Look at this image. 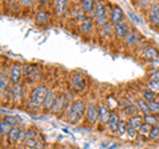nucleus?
<instances>
[{
  "label": "nucleus",
  "mask_w": 159,
  "mask_h": 149,
  "mask_svg": "<svg viewBox=\"0 0 159 149\" xmlns=\"http://www.w3.org/2000/svg\"><path fill=\"white\" fill-rule=\"evenodd\" d=\"M49 91L47 84H37L32 88V91L29 92V99H28V108L29 110H39L43 108V103L45 100V96Z\"/></svg>",
  "instance_id": "obj_1"
},
{
  "label": "nucleus",
  "mask_w": 159,
  "mask_h": 149,
  "mask_svg": "<svg viewBox=\"0 0 159 149\" xmlns=\"http://www.w3.org/2000/svg\"><path fill=\"white\" fill-rule=\"evenodd\" d=\"M86 115V104L82 100H74L66 112V120L70 124H78Z\"/></svg>",
  "instance_id": "obj_2"
},
{
  "label": "nucleus",
  "mask_w": 159,
  "mask_h": 149,
  "mask_svg": "<svg viewBox=\"0 0 159 149\" xmlns=\"http://www.w3.org/2000/svg\"><path fill=\"white\" fill-rule=\"evenodd\" d=\"M86 79H85V75L82 73H73L70 75V87L73 88L74 91L77 92H82L86 88Z\"/></svg>",
  "instance_id": "obj_3"
},
{
  "label": "nucleus",
  "mask_w": 159,
  "mask_h": 149,
  "mask_svg": "<svg viewBox=\"0 0 159 149\" xmlns=\"http://www.w3.org/2000/svg\"><path fill=\"white\" fill-rule=\"evenodd\" d=\"M24 75L29 82H37L41 78V70L34 63H27L24 65Z\"/></svg>",
  "instance_id": "obj_4"
},
{
  "label": "nucleus",
  "mask_w": 159,
  "mask_h": 149,
  "mask_svg": "<svg viewBox=\"0 0 159 149\" xmlns=\"http://www.w3.org/2000/svg\"><path fill=\"white\" fill-rule=\"evenodd\" d=\"M9 79H11L12 84H19L21 78L24 75V66H21L20 63H13L9 70Z\"/></svg>",
  "instance_id": "obj_5"
},
{
  "label": "nucleus",
  "mask_w": 159,
  "mask_h": 149,
  "mask_svg": "<svg viewBox=\"0 0 159 149\" xmlns=\"http://www.w3.org/2000/svg\"><path fill=\"white\" fill-rule=\"evenodd\" d=\"M148 23L154 28H159V3L155 2L148 9Z\"/></svg>",
  "instance_id": "obj_6"
},
{
  "label": "nucleus",
  "mask_w": 159,
  "mask_h": 149,
  "mask_svg": "<svg viewBox=\"0 0 159 149\" xmlns=\"http://www.w3.org/2000/svg\"><path fill=\"white\" fill-rule=\"evenodd\" d=\"M86 120L90 124H96L99 121V115H98V106L94 103H89L86 106Z\"/></svg>",
  "instance_id": "obj_7"
},
{
  "label": "nucleus",
  "mask_w": 159,
  "mask_h": 149,
  "mask_svg": "<svg viewBox=\"0 0 159 149\" xmlns=\"http://www.w3.org/2000/svg\"><path fill=\"white\" fill-rule=\"evenodd\" d=\"M96 27V24H94V19L88 16L84 21L80 24V32H81L82 36H90L93 33V29Z\"/></svg>",
  "instance_id": "obj_8"
},
{
  "label": "nucleus",
  "mask_w": 159,
  "mask_h": 149,
  "mask_svg": "<svg viewBox=\"0 0 159 149\" xmlns=\"http://www.w3.org/2000/svg\"><path fill=\"white\" fill-rule=\"evenodd\" d=\"M34 23L39 24V25H47V24L51 23V13L44 8L39 9L34 15Z\"/></svg>",
  "instance_id": "obj_9"
},
{
  "label": "nucleus",
  "mask_w": 159,
  "mask_h": 149,
  "mask_svg": "<svg viewBox=\"0 0 159 149\" xmlns=\"http://www.w3.org/2000/svg\"><path fill=\"white\" fill-rule=\"evenodd\" d=\"M125 15H123L122 8L119 6H113L111 9V17H110V23L113 25H117V24H121V23H125Z\"/></svg>",
  "instance_id": "obj_10"
},
{
  "label": "nucleus",
  "mask_w": 159,
  "mask_h": 149,
  "mask_svg": "<svg viewBox=\"0 0 159 149\" xmlns=\"http://www.w3.org/2000/svg\"><path fill=\"white\" fill-rule=\"evenodd\" d=\"M143 37L141 36V33H139L138 31H135V29H131V32L127 34V36L125 37V44L127 46H134V45H138L139 42H141V40Z\"/></svg>",
  "instance_id": "obj_11"
},
{
  "label": "nucleus",
  "mask_w": 159,
  "mask_h": 149,
  "mask_svg": "<svg viewBox=\"0 0 159 149\" xmlns=\"http://www.w3.org/2000/svg\"><path fill=\"white\" fill-rule=\"evenodd\" d=\"M130 32H131V29H130V27H129L126 23H121V24L114 25V34H116V37L119 38V40H122V38L125 40V37Z\"/></svg>",
  "instance_id": "obj_12"
},
{
  "label": "nucleus",
  "mask_w": 159,
  "mask_h": 149,
  "mask_svg": "<svg viewBox=\"0 0 159 149\" xmlns=\"http://www.w3.org/2000/svg\"><path fill=\"white\" fill-rule=\"evenodd\" d=\"M98 115H99V121L101 124H107L109 119H110V108H109L106 104H99L98 106Z\"/></svg>",
  "instance_id": "obj_13"
},
{
  "label": "nucleus",
  "mask_w": 159,
  "mask_h": 149,
  "mask_svg": "<svg viewBox=\"0 0 159 149\" xmlns=\"http://www.w3.org/2000/svg\"><path fill=\"white\" fill-rule=\"evenodd\" d=\"M23 95H24V92H23V86H20V83H19V84H13V86L9 88V96L13 99L15 103L19 104L20 100H21Z\"/></svg>",
  "instance_id": "obj_14"
},
{
  "label": "nucleus",
  "mask_w": 159,
  "mask_h": 149,
  "mask_svg": "<svg viewBox=\"0 0 159 149\" xmlns=\"http://www.w3.org/2000/svg\"><path fill=\"white\" fill-rule=\"evenodd\" d=\"M68 8V0H54L53 2V9L56 16H64Z\"/></svg>",
  "instance_id": "obj_15"
},
{
  "label": "nucleus",
  "mask_w": 159,
  "mask_h": 149,
  "mask_svg": "<svg viewBox=\"0 0 159 149\" xmlns=\"http://www.w3.org/2000/svg\"><path fill=\"white\" fill-rule=\"evenodd\" d=\"M57 96H58V94L56 91L49 90L48 94H47V96H45V100H44V103H43V108H44V110H45V111L51 110L52 106H53V103H54V100L57 99Z\"/></svg>",
  "instance_id": "obj_16"
},
{
  "label": "nucleus",
  "mask_w": 159,
  "mask_h": 149,
  "mask_svg": "<svg viewBox=\"0 0 159 149\" xmlns=\"http://www.w3.org/2000/svg\"><path fill=\"white\" fill-rule=\"evenodd\" d=\"M24 145H25L28 149H44V144L40 140L39 137H29L25 138L24 141Z\"/></svg>",
  "instance_id": "obj_17"
},
{
  "label": "nucleus",
  "mask_w": 159,
  "mask_h": 149,
  "mask_svg": "<svg viewBox=\"0 0 159 149\" xmlns=\"http://www.w3.org/2000/svg\"><path fill=\"white\" fill-rule=\"evenodd\" d=\"M20 133H21V128H20L19 126H13V127L11 128V131L8 132V135H7L8 141L11 143V144H16V143H19Z\"/></svg>",
  "instance_id": "obj_18"
},
{
  "label": "nucleus",
  "mask_w": 159,
  "mask_h": 149,
  "mask_svg": "<svg viewBox=\"0 0 159 149\" xmlns=\"http://www.w3.org/2000/svg\"><path fill=\"white\" fill-rule=\"evenodd\" d=\"M142 57L145 58V59H148V61H151V59L159 57V52H158L157 48H154V46H147V48H145V49L142 50Z\"/></svg>",
  "instance_id": "obj_19"
},
{
  "label": "nucleus",
  "mask_w": 159,
  "mask_h": 149,
  "mask_svg": "<svg viewBox=\"0 0 159 149\" xmlns=\"http://www.w3.org/2000/svg\"><path fill=\"white\" fill-rule=\"evenodd\" d=\"M96 2H97V0H81V7H82V9L90 17H92V15H93L94 7H96Z\"/></svg>",
  "instance_id": "obj_20"
},
{
  "label": "nucleus",
  "mask_w": 159,
  "mask_h": 149,
  "mask_svg": "<svg viewBox=\"0 0 159 149\" xmlns=\"http://www.w3.org/2000/svg\"><path fill=\"white\" fill-rule=\"evenodd\" d=\"M135 104H137L139 112H142L143 115H148V113H151L150 112V106H148V102H146L143 98H138Z\"/></svg>",
  "instance_id": "obj_21"
},
{
  "label": "nucleus",
  "mask_w": 159,
  "mask_h": 149,
  "mask_svg": "<svg viewBox=\"0 0 159 149\" xmlns=\"http://www.w3.org/2000/svg\"><path fill=\"white\" fill-rule=\"evenodd\" d=\"M113 33H114V25L111 23L106 24L103 28L99 29V36L103 37V38H107V40H110L113 37Z\"/></svg>",
  "instance_id": "obj_22"
},
{
  "label": "nucleus",
  "mask_w": 159,
  "mask_h": 149,
  "mask_svg": "<svg viewBox=\"0 0 159 149\" xmlns=\"http://www.w3.org/2000/svg\"><path fill=\"white\" fill-rule=\"evenodd\" d=\"M119 116H118V113L116 111H113L111 112V115H110V119H109V123H107V126L109 128H110V131L111 132H116L118 130V124H119Z\"/></svg>",
  "instance_id": "obj_23"
},
{
  "label": "nucleus",
  "mask_w": 159,
  "mask_h": 149,
  "mask_svg": "<svg viewBox=\"0 0 159 149\" xmlns=\"http://www.w3.org/2000/svg\"><path fill=\"white\" fill-rule=\"evenodd\" d=\"M9 81H11V79H9V74H7L4 70H2V73H0V91L2 92H4V90L8 88Z\"/></svg>",
  "instance_id": "obj_24"
},
{
  "label": "nucleus",
  "mask_w": 159,
  "mask_h": 149,
  "mask_svg": "<svg viewBox=\"0 0 159 149\" xmlns=\"http://www.w3.org/2000/svg\"><path fill=\"white\" fill-rule=\"evenodd\" d=\"M127 124L133 128H135V130H139V127L143 124V117L139 116V115H135V116H131L130 119H129Z\"/></svg>",
  "instance_id": "obj_25"
},
{
  "label": "nucleus",
  "mask_w": 159,
  "mask_h": 149,
  "mask_svg": "<svg viewBox=\"0 0 159 149\" xmlns=\"http://www.w3.org/2000/svg\"><path fill=\"white\" fill-rule=\"evenodd\" d=\"M123 112L126 113L127 116H135L137 113L139 112V110H138V107H137V104H133V103H129V104H126L125 107H123Z\"/></svg>",
  "instance_id": "obj_26"
},
{
  "label": "nucleus",
  "mask_w": 159,
  "mask_h": 149,
  "mask_svg": "<svg viewBox=\"0 0 159 149\" xmlns=\"http://www.w3.org/2000/svg\"><path fill=\"white\" fill-rule=\"evenodd\" d=\"M142 96H143V99H145L146 102H148V103L157 100V94L154 92V91H151V90H148V88H146V90L142 91Z\"/></svg>",
  "instance_id": "obj_27"
},
{
  "label": "nucleus",
  "mask_w": 159,
  "mask_h": 149,
  "mask_svg": "<svg viewBox=\"0 0 159 149\" xmlns=\"http://www.w3.org/2000/svg\"><path fill=\"white\" fill-rule=\"evenodd\" d=\"M0 132H2V137H4L6 135H8V132L11 131V128L13 127L12 124H9L6 119H2V123H0Z\"/></svg>",
  "instance_id": "obj_28"
},
{
  "label": "nucleus",
  "mask_w": 159,
  "mask_h": 149,
  "mask_svg": "<svg viewBox=\"0 0 159 149\" xmlns=\"http://www.w3.org/2000/svg\"><path fill=\"white\" fill-rule=\"evenodd\" d=\"M154 3H155L154 0H138V7L143 11H148Z\"/></svg>",
  "instance_id": "obj_29"
},
{
  "label": "nucleus",
  "mask_w": 159,
  "mask_h": 149,
  "mask_svg": "<svg viewBox=\"0 0 159 149\" xmlns=\"http://www.w3.org/2000/svg\"><path fill=\"white\" fill-rule=\"evenodd\" d=\"M151 128H152V127L150 126V124H147V123L143 121V124H142L141 127H139L138 132H139V135H141V136H148V135H150Z\"/></svg>",
  "instance_id": "obj_30"
},
{
  "label": "nucleus",
  "mask_w": 159,
  "mask_h": 149,
  "mask_svg": "<svg viewBox=\"0 0 159 149\" xmlns=\"http://www.w3.org/2000/svg\"><path fill=\"white\" fill-rule=\"evenodd\" d=\"M127 16H129V19L133 21V24L134 25H139V24H142V19L138 16V15L135 13V12H133V11H129L127 12Z\"/></svg>",
  "instance_id": "obj_31"
},
{
  "label": "nucleus",
  "mask_w": 159,
  "mask_h": 149,
  "mask_svg": "<svg viewBox=\"0 0 159 149\" xmlns=\"http://www.w3.org/2000/svg\"><path fill=\"white\" fill-rule=\"evenodd\" d=\"M127 128H129L127 121L121 120V121H119V124H118V130H117V132H118L121 136H123L125 133H127Z\"/></svg>",
  "instance_id": "obj_32"
},
{
  "label": "nucleus",
  "mask_w": 159,
  "mask_h": 149,
  "mask_svg": "<svg viewBox=\"0 0 159 149\" xmlns=\"http://www.w3.org/2000/svg\"><path fill=\"white\" fill-rule=\"evenodd\" d=\"M143 120H145V123L150 124L151 127H155L157 123H158V120H157V117H155V115H154V113H148V115H145Z\"/></svg>",
  "instance_id": "obj_33"
},
{
  "label": "nucleus",
  "mask_w": 159,
  "mask_h": 149,
  "mask_svg": "<svg viewBox=\"0 0 159 149\" xmlns=\"http://www.w3.org/2000/svg\"><path fill=\"white\" fill-rule=\"evenodd\" d=\"M147 88H148V90H151V91H154L155 94L159 92V82H157V81H148Z\"/></svg>",
  "instance_id": "obj_34"
},
{
  "label": "nucleus",
  "mask_w": 159,
  "mask_h": 149,
  "mask_svg": "<svg viewBox=\"0 0 159 149\" xmlns=\"http://www.w3.org/2000/svg\"><path fill=\"white\" fill-rule=\"evenodd\" d=\"M148 106H150V112L151 113H159V102L158 100H154L151 103H148Z\"/></svg>",
  "instance_id": "obj_35"
},
{
  "label": "nucleus",
  "mask_w": 159,
  "mask_h": 149,
  "mask_svg": "<svg viewBox=\"0 0 159 149\" xmlns=\"http://www.w3.org/2000/svg\"><path fill=\"white\" fill-rule=\"evenodd\" d=\"M148 137H150L151 140H155V138L159 137V127H158V126H155V127H152V128H151Z\"/></svg>",
  "instance_id": "obj_36"
},
{
  "label": "nucleus",
  "mask_w": 159,
  "mask_h": 149,
  "mask_svg": "<svg viewBox=\"0 0 159 149\" xmlns=\"http://www.w3.org/2000/svg\"><path fill=\"white\" fill-rule=\"evenodd\" d=\"M138 130H135V128H133V127H130L129 126V128H127V135L130 136V138H135L137 136H138Z\"/></svg>",
  "instance_id": "obj_37"
},
{
  "label": "nucleus",
  "mask_w": 159,
  "mask_h": 149,
  "mask_svg": "<svg viewBox=\"0 0 159 149\" xmlns=\"http://www.w3.org/2000/svg\"><path fill=\"white\" fill-rule=\"evenodd\" d=\"M150 67L154 69V70H159V57L151 59L150 61Z\"/></svg>",
  "instance_id": "obj_38"
},
{
  "label": "nucleus",
  "mask_w": 159,
  "mask_h": 149,
  "mask_svg": "<svg viewBox=\"0 0 159 149\" xmlns=\"http://www.w3.org/2000/svg\"><path fill=\"white\" fill-rule=\"evenodd\" d=\"M150 81H157L159 82V70H154L150 74Z\"/></svg>",
  "instance_id": "obj_39"
},
{
  "label": "nucleus",
  "mask_w": 159,
  "mask_h": 149,
  "mask_svg": "<svg viewBox=\"0 0 159 149\" xmlns=\"http://www.w3.org/2000/svg\"><path fill=\"white\" fill-rule=\"evenodd\" d=\"M34 3V0H19V4H21L23 7H31Z\"/></svg>",
  "instance_id": "obj_40"
},
{
  "label": "nucleus",
  "mask_w": 159,
  "mask_h": 149,
  "mask_svg": "<svg viewBox=\"0 0 159 149\" xmlns=\"http://www.w3.org/2000/svg\"><path fill=\"white\" fill-rule=\"evenodd\" d=\"M49 2H51V0H34V3H36L39 7H45L49 4Z\"/></svg>",
  "instance_id": "obj_41"
},
{
  "label": "nucleus",
  "mask_w": 159,
  "mask_h": 149,
  "mask_svg": "<svg viewBox=\"0 0 159 149\" xmlns=\"http://www.w3.org/2000/svg\"><path fill=\"white\" fill-rule=\"evenodd\" d=\"M2 2L4 3H7V4H13V3H17L19 0H2Z\"/></svg>",
  "instance_id": "obj_42"
}]
</instances>
